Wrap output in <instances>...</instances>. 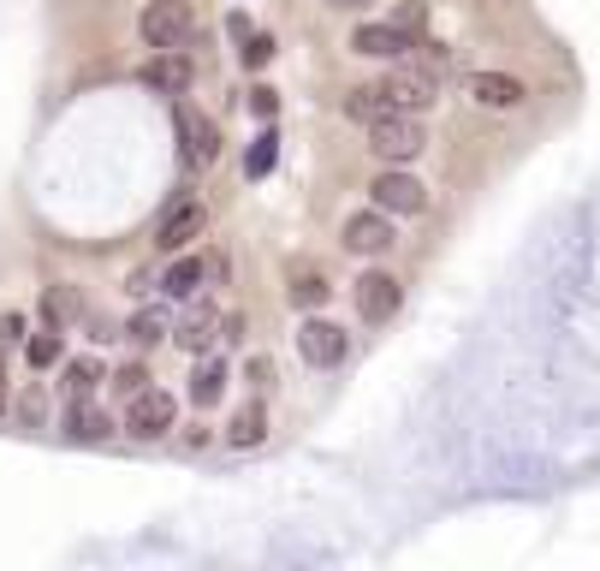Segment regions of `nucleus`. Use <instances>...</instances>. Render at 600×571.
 Returning a JSON list of instances; mask_svg holds the SVG:
<instances>
[{"mask_svg": "<svg viewBox=\"0 0 600 571\" xmlns=\"http://www.w3.org/2000/svg\"><path fill=\"white\" fill-rule=\"evenodd\" d=\"M345 250L351 257H380V250H392L399 245V226H392V214L387 209H357V214H345Z\"/></svg>", "mask_w": 600, "mask_h": 571, "instance_id": "nucleus-6", "label": "nucleus"}, {"mask_svg": "<svg viewBox=\"0 0 600 571\" xmlns=\"http://www.w3.org/2000/svg\"><path fill=\"white\" fill-rule=\"evenodd\" d=\"M411 66H416V72H428L434 84L458 78V54H452L446 42H428V36H416V48H411Z\"/></svg>", "mask_w": 600, "mask_h": 571, "instance_id": "nucleus-18", "label": "nucleus"}, {"mask_svg": "<svg viewBox=\"0 0 600 571\" xmlns=\"http://www.w3.org/2000/svg\"><path fill=\"white\" fill-rule=\"evenodd\" d=\"M392 24H399L404 36H423V24H428V0H399V12H392Z\"/></svg>", "mask_w": 600, "mask_h": 571, "instance_id": "nucleus-28", "label": "nucleus"}, {"mask_svg": "<svg viewBox=\"0 0 600 571\" xmlns=\"http://www.w3.org/2000/svg\"><path fill=\"white\" fill-rule=\"evenodd\" d=\"M42 417H48V399H42V387H30V393L18 399V423H24V429H42Z\"/></svg>", "mask_w": 600, "mask_h": 571, "instance_id": "nucleus-30", "label": "nucleus"}, {"mask_svg": "<svg viewBox=\"0 0 600 571\" xmlns=\"http://www.w3.org/2000/svg\"><path fill=\"white\" fill-rule=\"evenodd\" d=\"M345 113H351V120H380V113H392L387 108V90H380V78L375 84H357V90H345Z\"/></svg>", "mask_w": 600, "mask_h": 571, "instance_id": "nucleus-21", "label": "nucleus"}, {"mask_svg": "<svg viewBox=\"0 0 600 571\" xmlns=\"http://www.w3.org/2000/svg\"><path fill=\"white\" fill-rule=\"evenodd\" d=\"M209 262L202 257H185V250H178V257L167 262V274H161V291H167V298H190V291H197L202 281H209Z\"/></svg>", "mask_w": 600, "mask_h": 571, "instance_id": "nucleus-17", "label": "nucleus"}, {"mask_svg": "<svg viewBox=\"0 0 600 571\" xmlns=\"http://www.w3.org/2000/svg\"><path fill=\"white\" fill-rule=\"evenodd\" d=\"M245 381H250V393H267V387H274V363H267L262 351H257V358H245Z\"/></svg>", "mask_w": 600, "mask_h": 571, "instance_id": "nucleus-31", "label": "nucleus"}, {"mask_svg": "<svg viewBox=\"0 0 600 571\" xmlns=\"http://www.w3.org/2000/svg\"><path fill=\"white\" fill-rule=\"evenodd\" d=\"M351 298H357V315H363V322H392V315H399V303H404V286L392 281L387 269H368L363 281L351 286Z\"/></svg>", "mask_w": 600, "mask_h": 571, "instance_id": "nucleus-7", "label": "nucleus"}, {"mask_svg": "<svg viewBox=\"0 0 600 571\" xmlns=\"http://www.w3.org/2000/svg\"><path fill=\"white\" fill-rule=\"evenodd\" d=\"M137 36H143V48H155V54H167V48L185 54V48L197 42V18H190L185 0H149L143 18H137Z\"/></svg>", "mask_w": 600, "mask_h": 571, "instance_id": "nucleus-2", "label": "nucleus"}, {"mask_svg": "<svg viewBox=\"0 0 600 571\" xmlns=\"http://www.w3.org/2000/svg\"><path fill=\"white\" fill-rule=\"evenodd\" d=\"M274 156H279V137H274V125H267V132H257V144H250V156H245V179H267V173H274Z\"/></svg>", "mask_w": 600, "mask_h": 571, "instance_id": "nucleus-25", "label": "nucleus"}, {"mask_svg": "<svg viewBox=\"0 0 600 571\" xmlns=\"http://www.w3.org/2000/svg\"><path fill=\"white\" fill-rule=\"evenodd\" d=\"M380 90H387V108L392 113H423V108H434L440 84H434L428 72H416V66H392L387 78H380Z\"/></svg>", "mask_w": 600, "mask_h": 571, "instance_id": "nucleus-11", "label": "nucleus"}, {"mask_svg": "<svg viewBox=\"0 0 600 571\" xmlns=\"http://www.w3.org/2000/svg\"><path fill=\"white\" fill-rule=\"evenodd\" d=\"M0 417H7V363H0Z\"/></svg>", "mask_w": 600, "mask_h": 571, "instance_id": "nucleus-36", "label": "nucleus"}, {"mask_svg": "<svg viewBox=\"0 0 600 571\" xmlns=\"http://www.w3.org/2000/svg\"><path fill=\"white\" fill-rule=\"evenodd\" d=\"M221 393H226V363L202 351L197 370H190V405H197V411H209V405H221Z\"/></svg>", "mask_w": 600, "mask_h": 571, "instance_id": "nucleus-16", "label": "nucleus"}, {"mask_svg": "<svg viewBox=\"0 0 600 571\" xmlns=\"http://www.w3.org/2000/svg\"><path fill=\"white\" fill-rule=\"evenodd\" d=\"M327 7H339V12H368L375 0H327Z\"/></svg>", "mask_w": 600, "mask_h": 571, "instance_id": "nucleus-35", "label": "nucleus"}, {"mask_svg": "<svg viewBox=\"0 0 600 571\" xmlns=\"http://www.w3.org/2000/svg\"><path fill=\"white\" fill-rule=\"evenodd\" d=\"M411 48H416V36H404L399 24H357V36H351V54H363V60H411Z\"/></svg>", "mask_w": 600, "mask_h": 571, "instance_id": "nucleus-12", "label": "nucleus"}, {"mask_svg": "<svg viewBox=\"0 0 600 571\" xmlns=\"http://www.w3.org/2000/svg\"><path fill=\"white\" fill-rule=\"evenodd\" d=\"M250 113H257V120H274V113H279V90H267V84H250Z\"/></svg>", "mask_w": 600, "mask_h": 571, "instance_id": "nucleus-32", "label": "nucleus"}, {"mask_svg": "<svg viewBox=\"0 0 600 571\" xmlns=\"http://www.w3.org/2000/svg\"><path fill=\"white\" fill-rule=\"evenodd\" d=\"M226 30H233V42H250V36H257V30H250V18H245V12H233V18H226Z\"/></svg>", "mask_w": 600, "mask_h": 571, "instance_id": "nucleus-34", "label": "nucleus"}, {"mask_svg": "<svg viewBox=\"0 0 600 571\" xmlns=\"http://www.w3.org/2000/svg\"><path fill=\"white\" fill-rule=\"evenodd\" d=\"M368 197H375V209H387L392 221H399V214H423L428 209V185L411 179L404 167H387L375 185H368Z\"/></svg>", "mask_w": 600, "mask_h": 571, "instance_id": "nucleus-8", "label": "nucleus"}, {"mask_svg": "<svg viewBox=\"0 0 600 571\" xmlns=\"http://www.w3.org/2000/svg\"><path fill=\"white\" fill-rule=\"evenodd\" d=\"M24 358H30V370H54V363H60V327H42V334H30Z\"/></svg>", "mask_w": 600, "mask_h": 571, "instance_id": "nucleus-26", "label": "nucleus"}, {"mask_svg": "<svg viewBox=\"0 0 600 571\" xmlns=\"http://www.w3.org/2000/svg\"><path fill=\"white\" fill-rule=\"evenodd\" d=\"M178 156H185V167H209V161H221V125L202 120V113L185 108V101H178Z\"/></svg>", "mask_w": 600, "mask_h": 571, "instance_id": "nucleus-9", "label": "nucleus"}, {"mask_svg": "<svg viewBox=\"0 0 600 571\" xmlns=\"http://www.w3.org/2000/svg\"><path fill=\"white\" fill-rule=\"evenodd\" d=\"M137 84L155 90V96H185L190 84H197V66H190V54L167 48V54H149L143 66H137Z\"/></svg>", "mask_w": 600, "mask_h": 571, "instance_id": "nucleus-10", "label": "nucleus"}, {"mask_svg": "<svg viewBox=\"0 0 600 571\" xmlns=\"http://www.w3.org/2000/svg\"><path fill=\"white\" fill-rule=\"evenodd\" d=\"M108 435H113V417L101 411V405H89V399H72V411H66V440L96 447V440H108Z\"/></svg>", "mask_w": 600, "mask_h": 571, "instance_id": "nucleus-15", "label": "nucleus"}, {"mask_svg": "<svg viewBox=\"0 0 600 571\" xmlns=\"http://www.w3.org/2000/svg\"><path fill=\"white\" fill-rule=\"evenodd\" d=\"M226 440H233V447H262V440H267V411H262V399H250L245 411L233 417Z\"/></svg>", "mask_w": 600, "mask_h": 571, "instance_id": "nucleus-20", "label": "nucleus"}, {"mask_svg": "<svg viewBox=\"0 0 600 571\" xmlns=\"http://www.w3.org/2000/svg\"><path fill=\"white\" fill-rule=\"evenodd\" d=\"M125 339H132V346H161V339H173L167 310H137L132 327H125Z\"/></svg>", "mask_w": 600, "mask_h": 571, "instance_id": "nucleus-23", "label": "nucleus"}, {"mask_svg": "<svg viewBox=\"0 0 600 571\" xmlns=\"http://www.w3.org/2000/svg\"><path fill=\"white\" fill-rule=\"evenodd\" d=\"M178 346L190 351V358H202V351H214V339H221V310L214 303H202V310H190L185 322H178Z\"/></svg>", "mask_w": 600, "mask_h": 571, "instance_id": "nucleus-14", "label": "nucleus"}, {"mask_svg": "<svg viewBox=\"0 0 600 571\" xmlns=\"http://www.w3.org/2000/svg\"><path fill=\"white\" fill-rule=\"evenodd\" d=\"M286 298L298 303V310H322L327 298H334V286L322 281V274H291V286H286Z\"/></svg>", "mask_w": 600, "mask_h": 571, "instance_id": "nucleus-24", "label": "nucleus"}, {"mask_svg": "<svg viewBox=\"0 0 600 571\" xmlns=\"http://www.w3.org/2000/svg\"><path fill=\"white\" fill-rule=\"evenodd\" d=\"M238 60H245L250 72H262L267 60H274V36H267V30H257L250 42H238Z\"/></svg>", "mask_w": 600, "mask_h": 571, "instance_id": "nucleus-27", "label": "nucleus"}, {"mask_svg": "<svg viewBox=\"0 0 600 571\" xmlns=\"http://www.w3.org/2000/svg\"><path fill=\"white\" fill-rule=\"evenodd\" d=\"M78 315H84L78 286H48V291H42V322H48V327H66V322H78Z\"/></svg>", "mask_w": 600, "mask_h": 571, "instance_id": "nucleus-19", "label": "nucleus"}, {"mask_svg": "<svg viewBox=\"0 0 600 571\" xmlns=\"http://www.w3.org/2000/svg\"><path fill=\"white\" fill-rule=\"evenodd\" d=\"M12 339H24V315H18V310L0 315V346H12Z\"/></svg>", "mask_w": 600, "mask_h": 571, "instance_id": "nucleus-33", "label": "nucleus"}, {"mask_svg": "<svg viewBox=\"0 0 600 571\" xmlns=\"http://www.w3.org/2000/svg\"><path fill=\"white\" fill-rule=\"evenodd\" d=\"M470 101H476V108L505 113V108H517V101H523V84L512 78V72H476V78H470Z\"/></svg>", "mask_w": 600, "mask_h": 571, "instance_id": "nucleus-13", "label": "nucleus"}, {"mask_svg": "<svg viewBox=\"0 0 600 571\" xmlns=\"http://www.w3.org/2000/svg\"><path fill=\"white\" fill-rule=\"evenodd\" d=\"M298 358L310 363V370H334V363L351 358V334H345L339 322H322V315H310V322L298 327Z\"/></svg>", "mask_w": 600, "mask_h": 571, "instance_id": "nucleus-5", "label": "nucleus"}, {"mask_svg": "<svg viewBox=\"0 0 600 571\" xmlns=\"http://www.w3.org/2000/svg\"><path fill=\"white\" fill-rule=\"evenodd\" d=\"M202 226H209V209H202L197 197H173L167 214L155 221V250L161 257H178L190 238H202Z\"/></svg>", "mask_w": 600, "mask_h": 571, "instance_id": "nucleus-4", "label": "nucleus"}, {"mask_svg": "<svg viewBox=\"0 0 600 571\" xmlns=\"http://www.w3.org/2000/svg\"><path fill=\"white\" fill-rule=\"evenodd\" d=\"M143 387H149V370H143V363H125V370L113 375V393H120V399H137Z\"/></svg>", "mask_w": 600, "mask_h": 571, "instance_id": "nucleus-29", "label": "nucleus"}, {"mask_svg": "<svg viewBox=\"0 0 600 571\" xmlns=\"http://www.w3.org/2000/svg\"><path fill=\"white\" fill-rule=\"evenodd\" d=\"M178 423V399L161 387H143L137 399H125V435L132 440H161Z\"/></svg>", "mask_w": 600, "mask_h": 571, "instance_id": "nucleus-3", "label": "nucleus"}, {"mask_svg": "<svg viewBox=\"0 0 600 571\" xmlns=\"http://www.w3.org/2000/svg\"><path fill=\"white\" fill-rule=\"evenodd\" d=\"M101 363L96 358H78V363H66V381H60V393H66V399H96V387H101Z\"/></svg>", "mask_w": 600, "mask_h": 571, "instance_id": "nucleus-22", "label": "nucleus"}, {"mask_svg": "<svg viewBox=\"0 0 600 571\" xmlns=\"http://www.w3.org/2000/svg\"><path fill=\"white\" fill-rule=\"evenodd\" d=\"M428 144L423 132V113H380V120H368V149H375L387 167H404V161H416Z\"/></svg>", "mask_w": 600, "mask_h": 571, "instance_id": "nucleus-1", "label": "nucleus"}]
</instances>
